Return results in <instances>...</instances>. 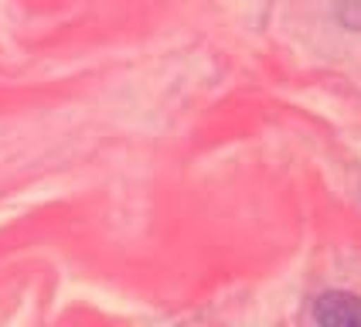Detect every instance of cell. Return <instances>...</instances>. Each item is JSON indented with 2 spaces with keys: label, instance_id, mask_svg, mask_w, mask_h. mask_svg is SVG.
<instances>
[{
  "label": "cell",
  "instance_id": "cell-2",
  "mask_svg": "<svg viewBox=\"0 0 361 327\" xmlns=\"http://www.w3.org/2000/svg\"><path fill=\"white\" fill-rule=\"evenodd\" d=\"M338 18L341 24L361 31V0H338Z\"/></svg>",
  "mask_w": 361,
  "mask_h": 327
},
{
  "label": "cell",
  "instance_id": "cell-1",
  "mask_svg": "<svg viewBox=\"0 0 361 327\" xmlns=\"http://www.w3.org/2000/svg\"><path fill=\"white\" fill-rule=\"evenodd\" d=\"M310 317L324 327H361V297L344 290H327L314 297Z\"/></svg>",
  "mask_w": 361,
  "mask_h": 327
}]
</instances>
